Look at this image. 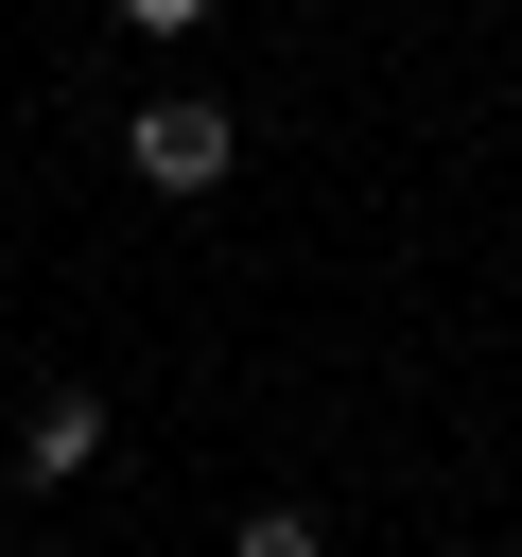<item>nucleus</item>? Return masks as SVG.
<instances>
[{
	"label": "nucleus",
	"mask_w": 522,
	"mask_h": 557,
	"mask_svg": "<svg viewBox=\"0 0 522 557\" xmlns=\"http://www.w3.org/2000/svg\"><path fill=\"white\" fill-rule=\"evenodd\" d=\"M122 157H139V191H226V157H244V139H226V104H139V122H122Z\"/></svg>",
	"instance_id": "nucleus-1"
},
{
	"label": "nucleus",
	"mask_w": 522,
	"mask_h": 557,
	"mask_svg": "<svg viewBox=\"0 0 522 557\" xmlns=\"http://www.w3.org/2000/svg\"><path fill=\"white\" fill-rule=\"evenodd\" d=\"M17 470H35V487H70V470H104V400H70V383H52V400L17 418Z\"/></svg>",
	"instance_id": "nucleus-2"
},
{
	"label": "nucleus",
	"mask_w": 522,
	"mask_h": 557,
	"mask_svg": "<svg viewBox=\"0 0 522 557\" xmlns=\"http://www.w3.org/2000/svg\"><path fill=\"white\" fill-rule=\"evenodd\" d=\"M226 557H331V540H313V505H261V522H244Z\"/></svg>",
	"instance_id": "nucleus-3"
},
{
	"label": "nucleus",
	"mask_w": 522,
	"mask_h": 557,
	"mask_svg": "<svg viewBox=\"0 0 522 557\" xmlns=\"http://www.w3.org/2000/svg\"><path fill=\"white\" fill-rule=\"evenodd\" d=\"M122 17H139V35H209V0H122Z\"/></svg>",
	"instance_id": "nucleus-4"
}]
</instances>
